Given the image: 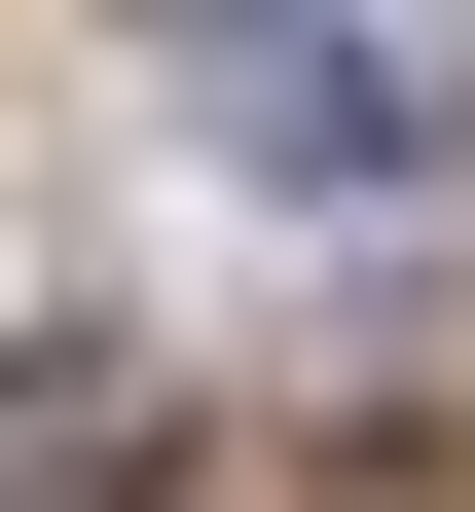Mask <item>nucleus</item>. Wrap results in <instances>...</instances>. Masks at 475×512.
I'll return each instance as SVG.
<instances>
[{
  "label": "nucleus",
  "instance_id": "nucleus-1",
  "mask_svg": "<svg viewBox=\"0 0 475 512\" xmlns=\"http://www.w3.org/2000/svg\"><path fill=\"white\" fill-rule=\"evenodd\" d=\"M220 147L256 183H439V74H402L366 0H256V37H220Z\"/></svg>",
  "mask_w": 475,
  "mask_h": 512
}]
</instances>
